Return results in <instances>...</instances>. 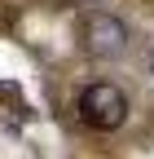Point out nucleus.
I'll return each mask as SVG.
<instances>
[{"instance_id":"f257e3e1","label":"nucleus","mask_w":154,"mask_h":159,"mask_svg":"<svg viewBox=\"0 0 154 159\" xmlns=\"http://www.w3.org/2000/svg\"><path fill=\"white\" fill-rule=\"evenodd\" d=\"M75 111H79V119L92 128V133H114V128H123L128 124V93L119 84H110V80H97V84H88L79 93V102H75Z\"/></svg>"},{"instance_id":"f03ea898","label":"nucleus","mask_w":154,"mask_h":159,"mask_svg":"<svg viewBox=\"0 0 154 159\" xmlns=\"http://www.w3.org/2000/svg\"><path fill=\"white\" fill-rule=\"evenodd\" d=\"M79 35H84V49L92 57H119L128 49V22H123L119 13H106V9L88 13Z\"/></svg>"},{"instance_id":"7ed1b4c3","label":"nucleus","mask_w":154,"mask_h":159,"mask_svg":"<svg viewBox=\"0 0 154 159\" xmlns=\"http://www.w3.org/2000/svg\"><path fill=\"white\" fill-rule=\"evenodd\" d=\"M145 75H150V80H154V44H150V49H145Z\"/></svg>"},{"instance_id":"20e7f679","label":"nucleus","mask_w":154,"mask_h":159,"mask_svg":"<svg viewBox=\"0 0 154 159\" xmlns=\"http://www.w3.org/2000/svg\"><path fill=\"white\" fill-rule=\"evenodd\" d=\"M75 5H101V0H75Z\"/></svg>"}]
</instances>
